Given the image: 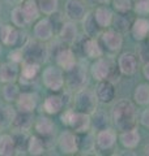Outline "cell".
<instances>
[{
	"label": "cell",
	"mask_w": 149,
	"mask_h": 156,
	"mask_svg": "<svg viewBox=\"0 0 149 156\" xmlns=\"http://www.w3.org/2000/svg\"><path fill=\"white\" fill-rule=\"evenodd\" d=\"M111 121L119 131L130 130L137 126L136 104L130 99H120L111 109Z\"/></svg>",
	"instance_id": "cell-1"
},
{
	"label": "cell",
	"mask_w": 149,
	"mask_h": 156,
	"mask_svg": "<svg viewBox=\"0 0 149 156\" xmlns=\"http://www.w3.org/2000/svg\"><path fill=\"white\" fill-rule=\"evenodd\" d=\"M90 74L97 82L99 81H110L114 85L120 81L122 73L117 65V61H114L111 57H99L93 61L90 65Z\"/></svg>",
	"instance_id": "cell-2"
},
{
	"label": "cell",
	"mask_w": 149,
	"mask_h": 156,
	"mask_svg": "<svg viewBox=\"0 0 149 156\" xmlns=\"http://www.w3.org/2000/svg\"><path fill=\"white\" fill-rule=\"evenodd\" d=\"M60 121L63 125L68 126L69 129L73 130L74 133H77V134L92 130L90 115L84 113V112H78L74 108L64 109V112L60 116Z\"/></svg>",
	"instance_id": "cell-3"
},
{
	"label": "cell",
	"mask_w": 149,
	"mask_h": 156,
	"mask_svg": "<svg viewBox=\"0 0 149 156\" xmlns=\"http://www.w3.org/2000/svg\"><path fill=\"white\" fill-rule=\"evenodd\" d=\"M22 50V61L28 62H34V64L42 65L43 62L47 61V58L50 56V48L47 47L46 42L38 41V39H29L21 47Z\"/></svg>",
	"instance_id": "cell-4"
},
{
	"label": "cell",
	"mask_w": 149,
	"mask_h": 156,
	"mask_svg": "<svg viewBox=\"0 0 149 156\" xmlns=\"http://www.w3.org/2000/svg\"><path fill=\"white\" fill-rule=\"evenodd\" d=\"M64 80H66L67 89L69 91L76 92L88 86L89 74L82 62H76L71 69L64 72Z\"/></svg>",
	"instance_id": "cell-5"
},
{
	"label": "cell",
	"mask_w": 149,
	"mask_h": 156,
	"mask_svg": "<svg viewBox=\"0 0 149 156\" xmlns=\"http://www.w3.org/2000/svg\"><path fill=\"white\" fill-rule=\"evenodd\" d=\"M72 103L73 108L76 111L84 112L88 115H92L98 108V99L96 96V92H94V90L86 89V87L74 92Z\"/></svg>",
	"instance_id": "cell-6"
},
{
	"label": "cell",
	"mask_w": 149,
	"mask_h": 156,
	"mask_svg": "<svg viewBox=\"0 0 149 156\" xmlns=\"http://www.w3.org/2000/svg\"><path fill=\"white\" fill-rule=\"evenodd\" d=\"M42 82L46 89H48L52 92H59L63 90L64 85H66V80H64V70L58 65L47 66L46 69L42 72Z\"/></svg>",
	"instance_id": "cell-7"
},
{
	"label": "cell",
	"mask_w": 149,
	"mask_h": 156,
	"mask_svg": "<svg viewBox=\"0 0 149 156\" xmlns=\"http://www.w3.org/2000/svg\"><path fill=\"white\" fill-rule=\"evenodd\" d=\"M99 42L105 47V50H107L109 52L117 53L123 47V34L117 31L115 29H105L99 35Z\"/></svg>",
	"instance_id": "cell-8"
},
{
	"label": "cell",
	"mask_w": 149,
	"mask_h": 156,
	"mask_svg": "<svg viewBox=\"0 0 149 156\" xmlns=\"http://www.w3.org/2000/svg\"><path fill=\"white\" fill-rule=\"evenodd\" d=\"M117 65L120 70L122 76H135L137 70L140 69V61L136 56V53L132 52H122L117 58Z\"/></svg>",
	"instance_id": "cell-9"
},
{
	"label": "cell",
	"mask_w": 149,
	"mask_h": 156,
	"mask_svg": "<svg viewBox=\"0 0 149 156\" xmlns=\"http://www.w3.org/2000/svg\"><path fill=\"white\" fill-rule=\"evenodd\" d=\"M77 42L80 43L81 53L88 58H90V60H96V58H99L105 55V51H103L102 44L98 41V38H89L84 35L81 41L77 39Z\"/></svg>",
	"instance_id": "cell-10"
},
{
	"label": "cell",
	"mask_w": 149,
	"mask_h": 156,
	"mask_svg": "<svg viewBox=\"0 0 149 156\" xmlns=\"http://www.w3.org/2000/svg\"><path fill=\"white\" fill-rule=\"evenodd\" d=\"M58 148L64 155H74L78 152V138L73 130H64L58 138Z\"/></svg>",
	"instance_id": "cell-11"
},
{
	"label": "cell",
	"mask_w": 149,
	"mask_h": 156,
	"mask_svg": "<svg viewBox=\"0 0 149 156\" xmlns=\"http://www.w3.org/2000/svg\"><path fill=\"white\" fill-rule=\"evenodd\" d=\"M88 13V4L85 0H67L64 5V16L67 20L81 22Z\"/></svg>",
	"instance_id": "cell-12"
},
{
	"label": "cell",
	"mask_w": 149,
	"mask_h": 156,
	"mask_svg": "<svg viewBox=\"0 0 149 156\" xmlns=\"http://www.w3.org/2000/svg\"><path fill=\"white\" fill-rule=\"evenodd\" d=\"M117 131L111 128L96 131V147L99 151H111L117 144Z\"/></svg>",
	"instance_id": "cell-13"
},
{
	"label": "cell",
	"mask_w": 149,
	"mask_h": 156,
	"mask_svg": "<svg viewBox=\"0 0 149 156\" xmlns=\"http://www.w3.org/2000/svg\"><path fill=\"white\" fill-rule=\"evenodd\" d=\"M54 34H55V29H54L52 22L48 16L36 21V25L33 27V35L36 39L42 42H48L52 39Z\"/></svg>",
	"instance_id": "cell-14"
},
{
	"label": "cell",
	"mask_w": 149,
	"mask_h": 156,
	"mask_svg": "<svg viewBox=\"0 0 149 156\" xmlns=\"http://www.w3.org/2000/svg\"><path fill=\"white\" fill-rule=\"evenodd\" d=\"M96 96L98 99V103L102 104H110L115 99L117 95V90H115V85L110 81H99L97 82V86L94 89Z\"/></svg>",
	"instance_id": "cell-15"
},
{
	"label": "cell",
	"mask_w": 149,
	"mask_h": 156,
	"mask_svg": "<svg viewBox=\"0 0 149 156\" xmlns=\"http://www.w3.org/2000/svg\"><path fill=\"white\" fill-rule=\"evenodd\" d=\"M34 130H36L37 135H39L43 139V142L46 143L47 140L52 139V136L55 135V124L54 121L46 116H41L34 121Z\"/></svg>",
	"instance_id": "cell-16"
},
{
	"label": "cell",
	"mask_w": 149,
	"mask_h": 156,
	"mask_svg": "<svg viewBox=\"0 0 149 156\" xmlns=\"http://www.w3.org/2000/svg\"><path fill=\"white\" fill-rule=\"evenodd\" d=\"M55 61H56V65L59 68L66 72L77 62V58H76V53L72 50L71 47H59L58 51L55 52Z\"/></svg>",
	"instance_id": "cell-17"
},
{
	"label": "cell",
	"mask_w": 149,
	"mask_h": 156,
	"mask_svg": "<svg viewBox=\"0 0 149 156\" xmlns=\"http://www.w3.org/2000/svg\"><path fill=\"white\" fill-rule=\"evenodd\" d=\"M38 107V95L32 91H21L16 100V108L18 112L33 113Z\"/></svg>",
	"instance_id": "cell-18"
},
{
	"label": "cell",
	"mask_w": 149,
	"mask_h": 156,
	"mask_svg": "<svg viewBox=\"0 0 149 156\" xmlns=\"http://www.w3.org/2000/svg\"><path fill=\"white\" fill-rule=\"evenodd\" d=\"M58 35L60 42L64 43V44H74V42L78 39V29H77V22L74 21H64L62 27L59 29L58 31Z\"/></svg>",
	"instance_id": "cell-19"
},
{
	"label": "cell",
	"mask_w": 149,
	"mask_h": 156,
	"mask_svg": "<svg viewBox=\"0 0 149 156\" xmlns=\"http://www.w3.org/2000/svg\"><path fill=\"white\" fill-rule=\"evenodd\" d=\"M131 37L136 42L147 41L149 38V18L144 16H139L133 20L132 26L130 29Z\"/></svg>",
	"instance_id": "cell-20"
},
{
	"label": "cell",
	"mask_w": 149,
	"mask_h": 156,
	"mask_svg": "<svg viewBox=\"0 0 149 156\" xmlns=\"http://www.w3.org/2000/svg\"><path fill=\"white\" fill-rule=\"evenodd\" d=\"M118 140L119 143L122 144L123 148L126 150H135L139 144H140L141 140V135L139 133L137 126L130 130H124L120 131V134L118 135Z\"/></svg>",
	"instance_id": "cell-21"
},
{
	"label": "cell",
	"mask_w": 149,
	"mask_h": 156,
	"mask_svg": "<svg viewBox=\"0 0 149 156\" xmlns=\"http://www.w3.org/2000/svg\"><path fill=\"white\" fill-rule=\"evenodd\" d=\"M39 64L34 62L22 61L21 62V70H20V82L22 85H30L37 80V76L39 73Z\"/></svg>",
	"instance_id": "cell-22"
},
{
	"label": "cell",
	"mask_w": 149,
	"mask_h": 156,
	"mask_svg": "<svg viewBox=\"0 0 149 156\" xmlns=\"http://www.w3.org/2000/svg\"><path fill=\"white\" fill-rule=\"evenodd\" d=\"M20 35L21 34L18 31V27L12 25H0V42L4 46L8 47L17 46Z\"/></svg>",
	"instance_id": "cell-23"
},
{
	"label": "cell",
	"mask_w": 149,
	"mask_h": 156,
	"mask_svg": "<svg viewBox=\"0 0 149 156\" xmlns=\"http://www.w3.org/2000/svg\"><path fill=\"white\" fill-rule=\"evenodd\" d=\"M93 16H94L96 22L98 23V26L101 27L102 30L111 27L114 13L107 5H98V7H96V9L93 11Z\"/></svg>",
	"instance_id": "cell-24"
},
{
	"label": "cell",
	"mask_w": 149,
	"mask_h": 156,
	"mask_svg": "<svg viewBox=\"0 0 149 156\" xmlns=\"http://www.w3.org/2000/svg\"><path fill=\"white\" fill-rule=\"evenodd\" d=\"M20 76L18 64L13 61H7L0 64V82L2 83H9V82H16Z\"/></svg>",
	"instance_id": "cell-25"
},
{
	"label": "cell",
	"mask_w": 149,
	"mask_h": 156,
	"mask_svg": "<svg viewBox=\"0 0 149 156\" xmlns=\"http://www.w3.org/2000/svg\"><path fill=\"white\" fill-rule=\"evenodd\" d=\"M11 125L13 126L14 130H24L29 131L32 129V126L34 125V119L33 113H28V112H16Z\"/></svg>",
	"instance_id": "cell-26"
},
{
	"label": "cell",
	"mask_w": 149,
	"mask_h": 156,
	"mask_svg": "<svg viewBox=\"0 0 149 156\" xmlns=\"http://www.w3.org/2000/svg\"><path fill=\"white\" fill-rule=\"evenodd\" d=\"M64 105H66V103L63 100V96L54 94V95H48L44 99L42 108L47 115H58L63 111Z\"/></svg>",
	"instance_id": "cell-27"
},
{
	"label": "cell",
	"mask_w": 149,
	"mask_h": 156,
	"mask_svg": "<svg viewBox=\"0 0 149 156\" xmlns=\"http://www.w3.org/2000/svg\"><path fill=\"white\" fill-rule=\"evenodd\" d=\"M20 5L22 8V12L25 14V18H26L29 25L36 22L37 20H39L42 13H41V9H39L37 0H24Z\"/></svg>",
	"instance_id": "cell-28"
},
{
	"label": "cell",
	"mask_w": 149,
	"mask_h": 156,
	"mask_svg": "<svg viewBox=\"0 0 149 156\" xmlns=\"http://www.w3.org/2000/svg\"><path fill=\"white\" fill-rule=\"evenodd\" d=\"M78 138V152L89 154L96 150V133L92 130L77 134Z\"/></svg>",
	"instance_id": "cell-29"
},
{
	"label": "cell",
	"mask_w": 149,
	"mask_h": 156,
	"mask_svg": "<svg viewBox=\"0 0 149 156\" xmlns=\"http://www.w3.org/2000/svg\"><path fill=\"white\" fill-rule=\"evenodd\" d=\"M132 22H133V20L131 18L130 14H128V12H117V14H114L111 26H113V29H115L117 31L124 34V33L130 31Z\"/></svg>",
	"instance_id": "cell-30"
},
{
	"label": "cell",
	"mask_w": 149,
	"mask_h": 156,
	"mask_svg": "<svg viewBox=\"0 0 149 156\" xmlns=\"http://www.w3.org/2000/svg\"><path fill=\"white\" fill-rule=\"evenodd\" d=\"M82 30L84 34L89 38H99L102 33V29L98 26V23L96 22L93 16V12H88L86 16L82 18Z\"/></svg>",
	"instance_id": "cell-31"
},
{
	"label": "cell",
	"mask_w": 149,
	"mask_h": 156,
	"mask_svg": "<svg viewBox=\"0 0 149 156\" xmlns=\"http://www.w3.org/2000/svg\"><path fill=\"white\" fill-rule=\"evenodd\" d=\"M90 119H92V129L93 131H99L102 129H106V128H110V117L106 113L105 111H101V109H96L90 115Z\"/></svg>",
	"instance_id": "cell-32"
},
{
	"label": "cell",
	"mask_w": 149,
	"mask_h": 156,
	"mask_svg": "<svg viewBox=\"0 0 149 156\" xmlns=\"http://www.w3.org/2000/svg\"><path fill=\"white\" fill-rule=\"evenodd\" d=\"M133 103L141 107H147L149 105V83H139L135 90H133V95H132Z\"/></svg>",
	"instance_id": "cell-33"
},
{
	"label": "cell",
	"mask_w": 149,
	"mask_h": 156,
	"mask_svg": "<svg viewBox=\"0 0 149 156\" xmlns=\"http://www.w3.org/2000/svg\"><path fill=\"white\" fill-rule=\"evenodd\" d=\"M16 155V144L12 134H0V156Z\"/></svg>",
	"instance_id": "cell-34"
},
{
	"label": "cell",
	"mask_w": 149,
	"mask_h": 156,
	"mask_svg": "<svg viewBox=\"0 0 149 156\" xmlns=\"http://www.w3.org/2000/svg\"><path fill=\"white\" fill-rule=\"evenodd\" d=\"M2 94H3V99L7 103H16L17 98L21 94V90H20V86L16 82H9V83H4Z\"/></svg>",
	"instance_id": "cell-35"
},
{
	"label": "cell",
	"mask_w": 149,
	"mask_h": 156,
	"mask_svg": "<svg viewBox=\"0 0 149 156\" xmlns=\"http://www.w3.org/2000/svg\"><path fill=\"white\" fill-rule=\"evenodd\" d=\"M46 146H44L43 139L39 135H30L28 142V154L33 156H39L44 154Z\"/></svg>",
	"instance_id": "cell-36"
},
{
	"label": "cell",
	"mask_w": 149,
	"mask_h": 156,
	"mask_svg": "<svg viewBox=\"0 0 149 156\" xmlns=\"http://www.w3.org/2000/svg\"><path fill=\"white\" fill-rule=\"evenodd\" d=\"M12 136L14 139V144H16V154L21 152V151H22V154H25V151L28 152V142H29V138H30L28 131L14 130Z\"/></svg>",
	"instance_id": "cell-37"
},
{
	"label": "cell",
	"mask_w": 149,
	"mask_h": 156,
	"mask_svg": "<svg viewBox=\"0 0 149 156\" xmlns=\"http://www.w3.org/2000/svg\"><path fill=\"white\" fill-rule=\"evenodd\" d=\"M11 21H12V25L18 27V29H24V27H26L29 25L26 18H25V14H24L22 8H21L20 4L16 5L11 11Z\"/></svg>",
	"instance_id": "cell-38"
},
{
	"label": "cell",
	"mask_w": 149,
	"mask_h": 156,
	"mask_svg": "<svg viewBox=\"0 0 149 156\" xmlns=\"http://www.w3.org/2000/svg\"><path fill=\"white\" fill-rule=\"evenodd\" d=\"M41 13L44 16H51L55 12H58L59 8V0H37Z\"/></svg>",
	"instance_id": "cell-39"
},
{
	"label": "cell",
	"mask_w": 149,
	"mask_h": 156,
	"mask_svg": "<svg viewBox=\"0 0 149 156\" xmlns=\"http://www.w3.org/2000/svg\"><path fill=\"white\" fill-rule=\"evenodd\" d=\"M136 56L140 64H145L149 61V41H141L136 46Z\"/></svg>",
	"instance_id": "cell-40"
},
{
	"label": "cell",
	"mask_w": 149,
	"mask_h": 156,
	"mask_svg": "<svg viewBox=\"0 0 149 156\" xmlns=\"http://www.w3.org/2000/svg\"><path fill=\"white\" fill-rule=\"evenodd\" d=\"M132 11L137 16H148L149 14V0H135L132 5Z\"/></svg>",
	"instance_id": "cell-41"
},
{
	"label": "cell",
	"mask_w": 149,
	"mask_h": 156,
	"mask_svg": "<svg viewBox=\"0 0 149 156\" xmlns=\"http://www.w3.org/2000/svg\"><path fill=\"white\" fill-rule=\"evenodd\" d=\"M111 5L117 12H130L132 11L133 0H111Z\"/></svg>",
	"instance_id": "cell-42"
},
{
	"label": "cell",
	"mask_w": 149,
	"mask_h": 156,
	"mask_svg": "<svg viewBox=\"0 0 149 156\" xmlns=\"http://www.w3.org/2000/svg\"><path fill=\"white\" fill-rule=\"evenodd\" d=\"M8 58H9V61H13V62H16V64H21L24 60L22 50L21 48H17V50H13L12 52H9Z\"/></svg>",
	"instance_id": "cell-43"
},
{
	"label": "cell",
	"mask_w": 149,
	"mask_h": 156,
	"mask_svg": "<svg viewBox=\"0 0 149 156\" xmlns=\"http://www.w3.org/2000/svg\"><path fill=\"white\" fill-rule=\"evenodd\" d=\"M140 124L144 126V128L149 129V108L144 109L140 115Z\"/></svg>",
	"instance_id": "cell-44"
},
{
	"label": "cell",
	"mask_w": 149,
	"mask_h": 156,
	"mask_svg": "<svg viewBox=\"0 0 149 156\" xmlns=\"http://www.w3.org/2000/svg\"><path fill=\"white\" fill-rule=\"evenodd\" d=\"M85 3L88 5H92V7H98V5H109L111 3V0H85Z\"/></svg>",
	"instance_id": "cell-45"
},
{
	"label": "cell",
	"mask_w": 149,
	"mask_h": 156,
	"mask_svg": "<svg viewBox=\"0 0 149 156\" xmlns=\"http://www.w3.org/2000/svg\"><path fill=\"white\" fill-rule=\"evenodd\" d=\"M141 73H143L144 78H145V80L149 82V61L145 62V64H143V66H141Z\"/></svg>",
	"instance_id": "cell-46"
},
{
	"label": "cell",
	"mask_w": 149,
	"mask_h": 156,
	"mask_svg": "<svg viewBox=\"0 0 149 156\" xmlns=\"http://www.w3.org/2000/svg\"><path fill=\"white\" fill-rule=\"evenodd\" d=\"M6 2L9 4H13V5H18V4H21L24 0H6Z\"/></svg>",
	"instance_id": "cell-47"
},
{
	"label": "cell",
	"mask_w": 149,
	"mask_h": 156,
	"mask_svg": "<svg viewBox=\"0 0 149 156\" xmlns=\"http://www.w3.org/2000/svg\"><path fill=\"white\" fill-rule=\"evenodd\" d=\"M145 155H149V146L145 147Z\"/></svg>",
	"instance_id": "cell-48"
},
{
	"label": "cell",
	"mask_w": 149,
	"mask_h": 156,
	"mask_svg": "<svg viewBox=\"0 0 149 156\" xmlns=\"http://www.w3.org/2000/svg\"><path fill=\"white\" fill-rule=\"evenodd\" d=\"M0 53H2V44H0Z\"/></svg>",
	"instance_id": "cell-49"
},
{
	"label": "cell",
	"mask_w": 149,
	"mask_h": 156,
	"mask_svg": "<svg viewBox=\"0 0 149 156\" xmlns=\"http://www.w3.org/2000/svg\"><path fill=\"white\" fill-rule=\"evenodd\" d=\"M0 122H2V116H0Z\"/></svg>",
	"instance_id": "cell-50"
},
{
	"label": "cell",
	"mask_w": 149,
	"mask_h": 156,
	"mask_svg": "<svg viewBox=\"0 0 149 156\" xmlns=\"http://www.w3.org/2000/svg\"><path fill=\"white\" fill-rule=\"evenodd\" d=\"M148 41H149V38H148Z\"/></svg>",
	"instance_id": "cell-51"
}]
</instances>
